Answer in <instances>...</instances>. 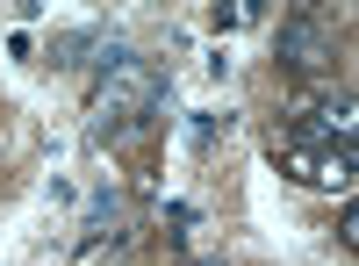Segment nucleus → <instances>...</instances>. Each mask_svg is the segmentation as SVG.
<instances>
[{
  "label": "nucleus",
  "instance_id": "1",
  "mask_svg": "<svg viewBox=\"0 0 359 266\" xmlns=\"http://www.w3.org/2000/svg\"><path fill=\"white\" fill-rule=\"evenodd\" d=\"M158 101H165V79L144 65L137 51L108 44L101 51V79H94V123H86V137L94 144H123V137H137L158 115Z\"/></svg>",
  "mask_w": 359,
  "mask_h": 266
},
{
  "label": "nucleus",
  "instance_id": "2",
  "mask_svg": "<svg viewBox=\"0 0 359 266\" xmlns=\"http://www.w3.org/2000/svg\"><path fill=\"white\" fill-rule=\"evenodd\" d=\"M294 144H352V130H359V115H352V94L345 86H309L302 101L287 108V123H280Z\"/></svg>",
  "mask_w": 359,
  "mask_h": 266
},
{
  "label": "nucleus",
  "instance_id": "3",
  "mask_svg": "<svg viewBox=\"0 0 359 266\" xmlns=\"http://www.w3.org/2000/svg\"><path fill=\"white\" fill-rule=\"evenodd\" d=\"M273 58H280L294 79H316V72L338 58V36H331V22H323V15L294 8V15L280 22V36H273Z\"/></svg>",
  "mask_w": 359,
  "mask_h": 266
},
{
  "label": "nucleus",
  "instance_id": "4",
  "mask_svg": "<svg viewBox=\"0 0 359 266\" xmlns=\"http://www.w3.org/2000/svg\"><path fill=\"white\" fill-rule=\"evenodd\" d=\"M101 29H65V36H50V65H79V51H94Z\"/></svg>",
  "mask_w": 359,
  "mask_h": 266
},
{
  "label": "nucleus",
  "instance_id": "5",
  "mask_svg": "<svg viewBox=\"0 0 359 266\" xmlns=\"http://www.w3.org/2000/svg\"><path fill=\"white\" fill-rule=\"evenodd\" d=\"M108 223H115V194H101L94 209H86V230H79V252H94V245L108 238Z\"/></svg>",
  "mask_w": 359,
  "mask_h": 266
},
{
  "label": "nucleus",
  "instance_id": "6",
  "mask_svg": "<svg viewBox=\"0 0 359 266\" xmlns=\"http://www.w3.org/2000/svg\"><path fill=\"white\" fill-rule=\"evenodd\" d=\"M338 245H345V252L359 245V201H352V194H345V209H338Z\"/></svg>",
  "mask_w": 359,
  "mask_h": 266
}]
</instances>
